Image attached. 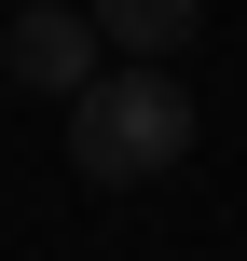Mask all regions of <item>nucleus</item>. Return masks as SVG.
<instances>
[{
    "instance_id": "1",
    "label": "nucleus",
    "mask_w": 247,
    "mask_h": 261,
    "mask_svg": "<svg viewBox=\"0 0 247 261\" xmlns=\"http://www.w3.org/2000/svg\"><path fill=\"white\" fill-rule=\"evenodd\" d=\"M179 151H193V83H179V69H110V83L69 110V165H83L96 193L165 179Z\"/></svg>"
},
{
    "instance_id": "2",
    "label": "nucleus",
    "mask_w": 247,
    "mask_h": 261,
    "mask_svg": "<svg viewBox=\"0 0 247 261\" xmlns=\"http://www.w3.org/2000/svg\"><path fill=\"white\" fill-rule=\"evenodd\" d=\"M0 69H14L28 96H55V110H83V96L110 83V41H96V14H83V0H28V14L0 28Z\"/></svg>"
},
{
    "instance_id": "3",
    "label": "nucleus",
    "mask_w": 247,
    "mask_h": 261,
    "mask_svg": "<svg viewBox=\"0 0 247 261\" xmlns=\"http://www.w3.org/2000/svg\"><path fill=\"white\" fill-rule=\"evenodd\" d=\"M96 41H110V69H179L193 0H96Z\"/></svg>"
}]
</instances>
